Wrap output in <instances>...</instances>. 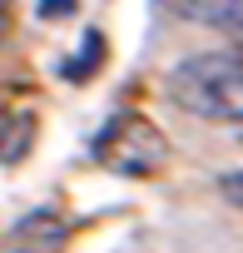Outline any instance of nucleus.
<instances>
[{
    "instance_id": "f257e3e1",
    "label": "nucleus",
    "mask_w": 243,
    "mask_h": 253,
    "mask_svg": "<svg viewBox=\"0 0 243 253\" xmlns=\"http://www.w3.org/2000/svg\"><path fill=\"white\" fill-rule=\"evenodd\" d=\"M169 104L208 119V124H238L243 129V50H199L184 55L169 80Z\"/></svg>"
},
{
    "instance_id": "f03ea898",
    "label": "nucleus",
    "mask_w": 243,
    "mask_h": 253,
    "mask_svg": "<svg viewBox=\"0 0 243 253\" xmlns=\"http://www.w3.org/2000/svg\"><path fill=\"white\" fill-rule=\"evenodd\" d=\"M94 159L124 179H149L164 164V134L144 114H119L104 124V134L94 139Z\"/></svg>"
},
{
    "instance_id": "7ed1b4c3",
    "label": "nucleus",
    "mask_w": 243,
    "mask_h": 253,
    "mask_svg": "<svg viewBox=\"0 0 243 253\" xmlns=\"http://www.w3.org/2000/svg\"><path fill=\"white\" fill-rule=\"evenodd\" d=\"M159 5L189 25H208V30H233L243 40V0H159Z\"/></svg>"
},
{
    "instance_id": "20e7f679",
    "label": "nucleus",
    "mask_w": 243,
    "mask_h": 253,
    "mask_svg": "<svg viewBox=\"0 0 243 253\" xmlns=\"http://www.w3.org/2000/svg\"><path fill=\"white\" fill-rule=\"evenodd\" d=\"M75 55H84V60H70V65H65V75H70V80H89V75L104 65V35H99V30H89V35H84V50H75Z\"/></svg>"
},
{
    "instance_id": "39448f33",
    "label": "nucleus",
    "mask_w": 243,
    "mask_h": 253,
    "mask_svg": "<svg viewBox=\"0 0 243 253\" xmlns=\"http://www.w3.org/2000/svg\"><path fill=\"white\" fill-rule=\"evenodd\" d=\"M218 194H223V204L243 209V169H223L218 174Z\"/></svg>"
},
{
    "instance_id": "423d86ee",
    "label": "nucleus",
    "mask_w": 243,
    "mask_h": 253,
    "mask_svg": "<svg viewBox=\"0 0 243 253\" xmlns=\"http://www.w3.org/2000/svg\"><path fill=\"white\" fill-rule=\"evenodd\" d=\"M40 15L45 20H65L70 15V0H40Z\"/></svg>"
},
{
    "instance_id": "0eeeda50",
    "label": "nucleus",
    "mask_w": 243,
    "mask_h": 253,
    "mask_svg": "<svg viewBox=\"0 0 243 253\" xmlns=\"http://www.w3.org/2000/svg\"><path fill=\"white\" fill-rule=\"evenodd\" d=\"M0 144H5V119H0Z\"/></svg>"
},
{
    "instance_id": "6e6552de",
    "label": "nucleus",
    "mask_w": 243,
    "mask_h": 253,
    "mask_svg": "<svg viewBox=\"0 0 243 253\" xmlns=\"http://www.w3.org/2000/svg\"><path fill=\"white\" fill-rule=\"evenodd\" d=\"M238 144H243V134H238Z\"/></svg>"
}]
</instances>
